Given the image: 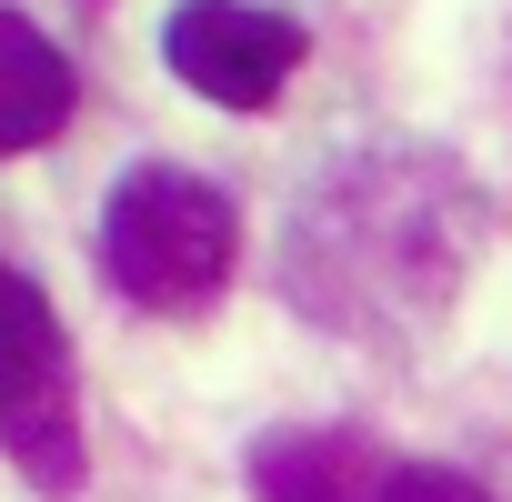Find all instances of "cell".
<instances>
[{
    "label": "cell",
    "mask_w": 512,
    "mask_h": 502,
    "mask_svg": "<svg viewBox=\"0 0 512 502\" xmlns=\"http://www.w3.org/2000/svg\"><path fill=\"white\" fill-rule=\"evenodd\" d=\"M61 121H71V61L21 11H0V161L61 141Z\"/></svg>",
    "instance_id": "obj_5"
},
{
    "label": "cell",
    "mask_w": 512,
    "mask_h": 502,
    "mask_svg": "<svg viewBox=\"0 0 512 502\" xmlns=\"http://www.w3.org/2000/svg\"><path fill=\"white\" fill-rule=\"evenodd\" d=\"M0 452L31 472V492H81V382L71 332L31 272L0 262Z\"/></svg>",
    "instance_id": "obj_2"
},
{
    "label": "cell",
    "mask_w": 512,
    "mask_h": 502,
    "mask_svg": "<svg viewBox=\"0 0 512 502\" xmlns=\"http://www.w3.org/2000/svg\"><path fill=\"white\" fill-rule=\"evenodd\" d=\"M372 502H492L472 472H442V462H392Z\"/></svg>",
    "instance_id": "obj_6"
},
{
    "label": "cell",
    "mask_w": 512,
    "mask_h": 502,
    "mask_svg": "<svg viewBox=\"0 0 512 502\" xmlns=\"http://www.w3.org/2000/svg\"><path fill=\"white\" fill-rule=\"evenodd\" d=\"M231 262H241V211L201 171L141 161L101 211V272L141 312H201L231 282Z\"/></svg>",
    "instance_id": "obj_1"
},
{
    "label": "cell",
    "mask_w": 512,
    "mask_h": 502,
    "mask_svg": "<svg viewBox=\"0 0 512 502\" xmlns=\"http://www.w3.org/2000/svg\"><path fill=\"white\" fill-rule=\"evenodd\" d=\"M382 472H392V452L362 442V432H272L251 452L262 502H372Z\"/></svg>",
    "instance_id": "obj_4"
},
{
    "label": "cell",
    "mask_w": 512,
    "mask_h": 502,
    "mask_svg": "<svg viewBox=\"0 0 512 502\" xmlns=\"http://www.w3.org/2000/svg\"><path fill=\"white\" fill-rule=\"evenodd\" d=\"M302 41L312 31L292 11H262V0H181L161 21V61L221 111H272L282 81L302 71Z\"/></svg>",
    "instance_id": "obj_3"
}]
</instances>
